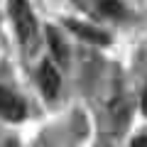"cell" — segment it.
<instances>
[{
  "label": "cell",
  "instance_id": "1",
  "mask_svg": "<svg viewBox=\"0 0 147 147\" xmlns=\"http://www.w3.org/2000/svg\"><path fill=\"white\" fill-rule=\"evenodd\" d=\"M10 15H12L20 42L32 52L34 42H37V22H34V15L30 10V3L27 0H10Z\"/></svg>",
  "mask_w": 147,
  "mask_h": 147
},
{
  "label": "cell",
  "instance_id": "2",
  "mask_svg": "<svg viewBox=\"0 0 147 147\" xmlns=\"http://www.w3.org/2000/svg\"><path fill=\"white\" fill-rule=\"evenodd\" d=\"M0 118L12 120V123L25 118V103L7 88H0Z\"/></svg>",
  "mask_w": 147,
  "mask_h": 147
},
{
  "label": "cell",
  "instance_id": "3",
  "mask_svg": "<svg viewBox=\"0 0 147 147\" xmlns=\"http://www.w3.org/2000/svg\"><path fill=\"white\" fill-rule=\"evenodd\" d=\"M59 86H61V79H59V71L54 69V64L44 61L39 66V88L47 98H54L59 93Z\"/></svg>",
  "mask_w": 147,
  "mask_h": 147
},
{
  "label": "cell",
  "instance_id": "4",
  "mask_svg": "<svg viewBox=\"0 0 147 147\" xmlns=\"http://www.w3.org/2000/svg\"><path fill=\"white\" fill-rule=\"evenodd\" d=\"M66 25H69V30H71L74 34L84 37V39H88V42H93V44H108V42H110V37L105 34L103 30L91 27V25H86V22H74V20H69Z\"/></svg>",
  "mask_w": 147,
  "mask_h": 147
},
{
  "label": "cell",
  "instance_id": "5",
  "mask_svg": "<svg viewBox=\"0 0 147 147\" xmlns=\"http://www.w3.org/2000/svg\"><path fill=\"white\" fill-rule=\"evenodd\" d=\"M44 34H47V42H49V49H52L54 59H57L59 64H69V49H66V44H64L59 30H57V27H52V25H47Z\"/></svg>",
  "mask_w": 147,
  "mask_h": 147
},
{
  "label": "cell",
  "instance_id": "6",
  "mask_svg": "<svg viewBox=\"0 0 147 147\" xmlns=\"http://www.w3.org/2000/svg\"><path fill=\"white\" fill-rule=\"evenodd\" d=\"M98 10L108 17H123L125 15V7L118 3V0H100L98 3Z\"/></svg>",
  "mask_w": 147,
  "mask_h": 147
},
{
  "label": "cell",
  "instance_id": "7",
  "mask_svg": "<svg viewBox=\"0 0 147 147\" xmlns=\"http://www.w3.org/2000/svg\"><path fill=\"white\" fill-rule=\"evenodd\" d=\"M130 147H147V135H137L135 140L130 142Z\"/></svg>",
  "mask_w": 147,
  "mask_h": 147
},
{
  "label": "cell",
  "instance_id": "8",
  "mask_svg": "<svg viewBox=\"0 0 147 147\" xmlns=\"http://www.w3.org/2000/svg\"><path fill=\"white\" fill-rule=\"evenodd\" d=\"M140 108H142V113L147 115V88H145V93H142V100H140Z\"/></svg>",
  "mask_w": 147,
  "mask_h": 147
}]
</instances>
